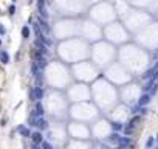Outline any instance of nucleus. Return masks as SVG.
<instances>
[{
  "label": "nucleus",
  "instance_id": "1",
  "mask_svg": "<svg viewBox=\"0 0 158 149\" xmlns=\"http://www.w3.org/2000/svg\"><path fill=\"white\" fill-rule=\"evenodd\" d=\"M92 135V130L84 123H71L70 126V137L73 140H88Z\"/></svg>",
  "mask_w": 158,
  "mask_h": 149
},
{
  "label": "nucleus",
  "instance_id": "2",
  "mask_svg": "<svg viewBox=\"0 0 158 149\" xmlns=\"http://www.w3.org/2000/svg\"><path fill=\"white\" fill-rule=\"evenodd\" d=\"M30 96H31V99L33 101H42V98H43V90H42V87H34L33 90L30 92Z\"/></svg>",
  "mask_w": 158,
  "mask_h": 149
},
{
  "label": "nucleus",
  "instance_id": "3",
  "mask_svg": "<svg viewBox=\"0 0 158 149\" xmlns=\"http://www.w3.org/2000/svg\"><path fill=\"white\" fill-rule=\"evenodd\" d=\"M43 114H45V109H43V106H42V101H37V103H36V107H34L33 115L37 116V118H40Z\"/></svg>",
  "mask_w": 158,
  "mask_h": 149
},
{
  "label": "nucleus",
  "instance_id": "4",
  "mask_svg": "<svg viewBox=\"0 0 158 149\" xmlns=\"http://www.w3.org/2000/svg\"><path fill=\"white\" fill-rule=\"evenodd\" d=\"M149 103H150V95H147V93H144V95H139V98H138V106H139V107H144V106H147Z\"/></svg>",
  "mask_w": 158,
  "mask_h": 149
},
{
  "label": "nucleus",
  "instance_id": "5",
  "mask_svg": "<svg viewBox=\"0 0 158 149\" xmlns=\"http://www.w3.org/2000/svg\"><path fill=\"white\" fill-rule=\"evenodd\" d=\"M130 144H132V143H130L129 137H121L119 141H118V148H119V149H129Z\"/></svg>",
  "mask_w": 158,
  "mask_h": 149
},
{
  "label": "nucleus",
  "instance_id": "6",
  "mask_svg": "<svg viewBox=\"0 0 158 149\" xmlns=\"http://www.w3.org/2000/svg\"><path fill=\"white\" fill-rule=\"evenodd\" d=\"M31 140H33V144H40L43 141L42 132H33V134H31Z\"/></svg>",
  "mask_w": 158,
  "mask_h": 149
},
{
  "label": "nucleus",
  "instance_id": "7",
  "mask_svg": "<svg viewBox=\"0 0 158 149\" xmlns=\"http://www.w3.org/2000/svg\"><path fill=\"white\" fill-rule=\"evenodd\" d=\"M36 128H39V129H42V130H45V129H48V123H47V120H43L42 116L40 118H36Z\"/></svg>",
  "mask_w": 158,
  "mask_h": 149
},
{
  "label": "nucleus",
  "instance_id": "8",
  "mask_svg": "<svg viewBox=\"0 0 158 149\" xmlns=\"http://www.w3.org/2000/svg\"><path fill=\"white\" fill-rule=\"evenodd\" d=\"M37 6H39V14H40V17H42V20H45L48 17V12H47V10H45V2H39Z\"/></svg>",
  "mask_w": 158,
  "mask_h": 149
},
{
  "label": "nucleus",
  "instance_id": "9",
  "mask_svg": "<svg viewBox=\"0 0 158 149\" xmlns=\"http://www.w3.org/2000/svg\"><path fill=\"white\" fill-rule=\"evenodd\" d=\"M123 123H121V121H112L110 123V130H113V132H116L118 134L119 130H123Z\"/></svg>",
  "mask_w": 158,
  "mask_h": 149
},
{
  "label": "nucleus",
  "instance_id": "10",
  "mask_svg": "<svg viewBox=\"0 0 158 149\" xmlns=\"http://www.w3.org/2000/svg\"><path fill=\"white\" fill-rule=\"evenodd\" d=\"M39 28H40V31H43V33H50V31H51V28H50L48 26V24H47V20H42V19H39Z\"/></svg>",
  "mask_w": 158,
  "mask_h": 149
},
{
  "label": "nucleus",
  "instance_id": "11",
  "mask_svg": "<svg viewBox=\"0 0 158 149\" xmlns=\"http://www.w3.org/2000/svg\"><path fill=\"white\" fill-rule=\"evenodd\" d=\"M17 132H19L22 137H25V138H28V137H31V132H30V129L28 128H25V126H19L17 128Z\"/></svg>",
  "mask_w": 158,
  "mask_h": 149
},
{
  "label": "nucleus",
  "instance_id": "12",
  "mask_svg": "<svg viewBox=\"0 0 158 149\" xmlns=\"http://www.w3.org/2000/svg\"><path fill=\"white\" fill-rule=\"evenodd\" d=\"M119 134H116V132H113V134H110L109 137H107V141L109 143H115V144H118V141H119Z\"/></svg>",
  "mask_w": 158,
  "mask_h": 149
},
{
  "label": "nucleus",
  "instance_id": "13",
  "mask_svg": "<svg viewBox=\"0 0 158 149\" xmlns=\"http://www.w3.org/2000/svg\"><path fill=\"white\" fill-rule=\"evenodd\" d=\"M0 62H2V64H8V62H10V55H8L5 50L0 51Z\"/></svg>",
  "mask_w": 158,
  "mask_h": 149
},
{
  "label": "nucleus",
  "instance_id": "14",
  "mask_svg": "<svg viewBox=\"0 0 158 149\" xmlns=\"http://www.w3.org/2000/svg\"><path fill=\"white\" fill-rule=\"evenodd\" d=\"M22 37L23 39H28L30 37V26H23V28H22Z\"/></svg>",
  "mask_w": 158,
  "mask_h": 149
},
{
  "label": "nucleus",
  "instance_id": "15",
  "mask_svg": "<svg viewBox=\"0 0 158 149\" xmlns=\"http://www.w3.org/2000/svg\"><path fill=\"white\" fill-rule=\"evenodd\" d=\"M123 129H124V134L129 137V135H132V134H133V129H135V128H132V126L129 124V126H126V128H123Z\"/></svg>",
  "mask_w": 158,
  "mask_h": 149
},
{
  "label": "nucleus",
  "instance_id": "16",
  "mask_svg": "<svg viewBox=\"0 0 158 149\" xmlns=\"http://www.w3.org/2000/svg\"><path fill=\"white\" fill-rule=\"evenodd\" d=\"M139 120H141V118H139V116H133V118L129 121V124L132 126V128H135V126H137V124L139 123Z\"/></svg>",
  "mask_w": 158,
  "mask_h": 149
},
{
  "label": "nucleus",
  "instance_id": "17",
  "mask_svg": "<svg viewBox=\"0 0 158 149\" xmlns=\"http://www.w3.org/2000/svg\"><path fill=\"white\" fill-rule=\"evenodd\" d=\"M40 146H42V149H53L51 143H48V141H42L40 143Z\"/></svg>",
  "mask_w": 158,
  "mask_h": 149
},
{
  "label": "nucleus",
  "instance_id": "18",
  "mask_svg": "<svg viewBox=\"0 0 158 149\" xmlns=\"http://www.w3.org/2000/svg\"><path fill=\"white\" fill-rule=\"evenodd\" d=\"M152 144H153V137H149L147 141H146V146L147 148H152Z\"/></svg>",
  "mask_w": 158,
  "mask_h": 149
},
{
  "label": "nucleus",
  "instance_id": "19",
  "mask_svg": "<svg viewBox=\"0 0 158 149\" xmlns=\"http://www.w3.org/2000/svg\"><path fill=\"white\" fill-rule=\"evenodd\" d=\"M8 11H10V14H14V12H16V6L11 5L10 8H8Z\"/></svg>",
  "mask_w": 158,
  "mask_h": 149
},
{
  "label": "nucleus",
  "instance_id": "20",
  "mask_svg": "<svg viewBox=\"0 0 158 149\" xmlns=\"http://www.w3.org/2000/svg\"><path fill=\"white\" fill-rule=\"evenodd\" d=\"M6 33V30H5V26H3L2 24H0V34H5Z\"/></svg>",
  "mask_w": 158,
  "mask_h": 149
},
{
  "label": "nucleus",
  "instance_id": "21",
  "mask_svg": "<svg viewBox=\"0 0 158 149\" xmlns=\"http://www.w3.org/2000/svg\"><path fill=\"white\" fill-rule=\"evenodd\" d=\"M33 149H39V144H33Z\"/></svg>",
  "mask_w": 158,
  "mask_h": 149
},
{
  "label": "nucleus",
  "instance_id": "22",
  "mask_svg": "<svg viewBox=\"0 0 158 149\" xmlns=\"http://www.w3.org/2000/svg\"><path fill=\"white\" fill-rule=\"evenodd\" d=\"M0 45H2V39H0Z\"/></svg>",
  "mask_w": 158,
  "mask_h": 149
},
{
  "label": "nucleus",
  "instance_id": "23",
  "mask_svg": "<svg viewBox=\"0 0 158 149\" xmlns=\"http://www.w3.org/2000/svg\"><path fill=\"white\" fill-rule=\"evenodd\" d=\"M157 141H158V135H157Z\"/></svg>",
  "mask_w": 158,
  "mask_h": 149
},
{
  "label": "nucleus",
  "instance_id": "24",
  "mask_svg": "<svg viewBox=\"0 0 158 149\" xmlns=\"http://www.w3.org/2000/svg\"><path fill=\"white\" fill-rule=\"evenodd\" d=\"M157 149H158V148H157Z\"/></svg>",
  "mask_w": 158,
  "mask_h": 149
}]
</instances>
